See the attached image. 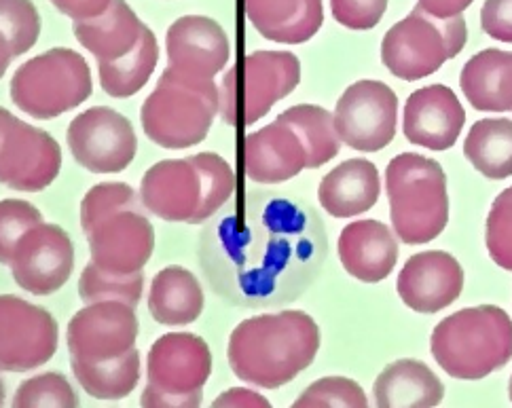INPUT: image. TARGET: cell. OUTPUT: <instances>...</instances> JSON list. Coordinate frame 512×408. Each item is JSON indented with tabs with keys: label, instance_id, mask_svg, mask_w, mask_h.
I'll return each mask as SVG.
<instances>
[{
	"label": "cell",
	"instance_id": "cell-1",
	"mask_svg": "<svg viewBox=\"0 0 512 408\" xmlns=\"http://www.w3.org/2000/svg\"><path fill=\"white\" fill-rule=\"evenodd\" d=\"M328 252L322 218L276 193L231 197L199 239V261L212 290L235 307L261 309L295 301Z\"/></svg>",
	"mask_w": 512,
	"mask_h": 408
},
{
	"label": "cell",
	"instance_id": "cell-2",
	"mask_svg": "<svg viewBox=\"0 0 512 408\" xmlns=\"http://www.w3.org/2000/svg\"><path fill=\"white\" fill-rule=\"evenodd\" d=\"M320 328L303 311L265 313L237 326L227 358L237 379L263 389L290 383L318 356Z\"/></svg>",
	"mask_w": 512,
	"mask_h": 408
},
{
	"label": "cell",
	"instance_id": "cell-3",
	"mask_svg": "<svg viewBox=\"0 0 512 408\" xmlns=\"http://www.w3.org/2000/svg\"><path fill=\"white\" fill-rule=\"evenodd\" d=\"M229 163L214 153L168 159L146 170L140 182L144 210L161 220L197 225L212 218L235 193Z\"/></svg>",
	"mask_w": 512,
	"mask_h": 408
},
{
	"label": "cell",
	"instance_id": "cell-4",
	"mask_svg": "<svg viewBox=\"0 0 512 408\" xmlns=\"http://www.w3.org/2000/svg\"><path fill=\"white\" fill-rule=\"evenodd\" d=\"M430 349L449 377L485 379L512 358V320L496 305L462 309L434 328Z\"/></svg>",
	"mask_w": 512,
	"mask_h": 408
},
{
	"label": "cell",
	"instance_id": "cell-5",
	"mask_svg": "<svg viewBox=\"0 0 512 408\" xmlns=\"http://www.w3.org/2000/svg\"><path fill=\"white\" fill-rule=\"evenodd\" d=\"M221 110V87L168 66L153 94L140 108V121L151 142L180 151L204 142Z\"/></svg>",
	"mask_w": 512,
	"mask_h": 408
},
{
	"label": "cell",
	"instance_id": "cell-6",
	"mask_svg": "<svg viewBox=\"0 0 512 408\" xmlns=\"http://www.w3.org/2000/svg\"><path fill=\"white\" fill-rule=\"evenodd\" d=\"M392 227L402 244L417 246L441 235L449 222L447 176L434 159L402 153L386 170Z\"/></svg>",
	"mask_w": 512,
	"mask_h": 408
},
{
	"label": "cell",
	"instance_id": "cell-7",
	"mask_svg": "<svg viewBox=\"0 0 512 408\" xmlns=\"http://www.w3.org/2000/svg\"><path fill=\"white\" fill-rule=\"evenodd\" d=\"M301 62L290 51H254L237 60L221 81V117L227 125L248 127L271 106L297 89Z\"/></svg>",
	"mask_w": 512,
	"mask_h": 408
},
{
	"label": "cell",
	"instance_id": "cell-8",
	"mask_svg": "<svg viewBox=\"0 0 512 408\" xmlns=\"http://www.w3.org/2000/svg\"><path fill=\"white\" fill-rule=\"evenodd\" d=\"M91 70L81 53L49 49L13 72V104L32 119H56L91 96Z\"/></svg>",
	"mask_w": 512,
	"mask_h": 408
},
{
	"label": "cell",
	"instance_id": "cell-9",
	"mask_svg": "<svg viewBox=\"0 0 512 408\" xmlns=\"http://www.w3.org/2000/svg\"><path fill=\"white\" fill-rule=\"evenodd\" d=\"M466 39L468 30L462 15L436 17L417 5L383 36L381 60L394 77L419 81L460 55Z\"/></svg>",
	"mask_w": 512,
	"mask_h": 408
},
{
	"label": "cell",
	"instance_id": "cell-10",
	"mask_svg": "<svg viewBox=\"0 0 512 408\" xmlns=\"http://www.w3.org/2000/svg\"><path fill=\"white\" fill-rule=\"evenodd\" d=\"M146 373L142 406H199L212 373L210 347L191 332H170L153 343Z\"/></svg>",
	"mask_w": 512,
	"mask_h": 408
},
{
	"label": "cell",
	"instance_id": "cell-11",
	"mask_svg": "<svg viewBox=\"0 0 512 408\" xmlns=\"http://www.w3.org/2000/svg\"><path fill=\"white\" fill-rule=\"evenodd\" d=\"M60 170V144L43 129L0 110V180L5 187L39 193L58 178Z\"/></svg>",
	"mask_w": 512,
	"mask_h": 408
},
{
	"label": "cell",
	"instance_id": "cell-12",
	"mask_svg": "<svg viewBox=\"0 0 512 408\" xmlns=\"http://www.w3.org/2000/svg\"><path fill=\"white\" fill-rule=\"evenodd\" d=\"M66 140L75 161L94 174L123 172L138 151L130 119L106 106L89 108L72 119Z\"/></svg>",
	"mask_w": 512,
	"mask_h": 408
},
{
	"label": "cell",
	"instance_id": "cell-13",
	"mask_svg": "<svg viewBox=\"0 0 512 408\" xmlns=\"http://www.w3.org/2000/svg\"><path fill=\"white\" fill-rule=\"evenodd\" d=\"M398 98L381 81H358L343 91L335 108L339 138L360 153H377L396 136Z\"/></svg>",
	"mask_w": 512,
	"mask_h": 408
},
{
	"label": "cell",
	"instance_id": "cell-14",
	"mask_svg": "<svg viewBox=\"0 0 512 408\" xmlns=\"http://www.w3.org/2000/svg\"><path fill=\"white\" fill-rule=\"evenodd\" d=\"M144 208V206H142ZM140 203L113 210L100 218L87 235L91 263L100 271L125 277L144 269L155 248V229Z\"/></svg>",
	"mask_w": 512,
	"mask_h": 408
},
{
	"label": "cell",
	"instance_id": "cell-15",
	"mask_svg": "<svg viewBox=\"0 0 512 408\" xmlns=\"http://www.w3.org/2000/svg\"><path fill=\"white\" fill-rule=\"evenodd\" d=\"M138 339V318L132 305L100 301L72 315L66 330L70 360L108 362L130 354Z\"/></svg>",
	"mask_w": 512,
	"mask_h": 408
},
{
	"label": "cell",
	"instance_id": "cell-16",
	"mask_svg": "<svg viewBox=\"0 0 512 408\" xmlns=\"http://www.w3.org/2000/svg\"><path fill=\"white\" fill-rule=\"evenodd\" d=\"M3 265L11 267L17 286L47 296L68 282L75 267V248L62 227L39 222L22 235Z\"/></svg>",
	"mask_w": 512,
	"mask_h": 408
},
{
	"label": "cell",
	"instance_id": "cell-17",
	"mask_svg": "<svg viewBox=\"0 0 512 408\" xmlns=\"http://www.w3.org/2000/svg\"><path fill=\"white\" fill-rule=\"evenodd\" d=\"M58 349L53 315L24 299H0V366L7 373H28L49 362Z\"/></svg>",
	"mask_w": 512,
	"mask_h": 408
},
{
	"label": "cell",
	"instance_id": "cell-18",
	"mask_svg": "<svg viewBox=\"0 0 512 408\" xmlns=\"http://www.w3.org/2000/svg\"><path fill=\"white\" fill-rule=\"evenodd\" d=\"M402 303L417 313L449 307L464 288L462 265L449 252L430 250L411 256L398 275Z\"/></svg>",
	"mask_w": 512,
	"mask_h": 408
},
{
	"label": "cell",
	"instance_id": "cell-19",
	"mask_svg": "<svg viewBox=\"0 0 512 408\" xmlns=\"http://www.w3.org/2000/svg\"><path fill=\"white\" fill-rule=\"evenodd\" d=\"M170 68L197 79H214L229 62V39L221 24L204 15H185L166 34Z\"/></svg>",
	"mask_w": 512,
	"mask_h": 408
},
{
	"label": "cell",
	"instance_id": "cell-20",
	"mask_svg": "<svg viewBox=\"0 0 512 408\" xmlns=\"http://www.w3.org/2000/svg\"><path fill=\"white\" fill-rule=\"evenodd\" d=\"M466 110L447 85L417 89L405 104L402 132L411 144L447 151L462 134Z\"/></svg>",
	"mask_w": 512,
	"mask_h": 408
},
{
	"label": "cell",
	"instance_id": "cell-21",
	"mask_svg": "<svg viewBox=\"0 0 512 408\" xmlns=\"http://www.w3.org/2000/svg\"><path fill=\"white\" fill-rule=\"evenodd\" d=\"M307 168V148L288 123L276 119L244 140V172L252 182L280 184Z\"/></svg>",
	"mask_w": 512,
	"mask_h": 408
},
{
	"label": "cell",
	"instance_id": "cell-22",
	"mask_svg": "<svg viewBox=\"0 0 512 408\" xmlns=\"http://www.w3.org/2000/svg\"><path fill=\"white\" fill-rule=\"evenodd\" d=\"M343 269L364 284H377L394 271L398 241L379 220H356L339 237Z\"/></svg>",
	"mask_w": 512,
	"mask_h": 408
},
{
	"label": "cell",
	"instance_id": "cell-23",
	"mask_svg": "<svg viewBox=\"0 0 512 408\" xmlns=\"http://www.w3.org/2000/svg\"><path fill=\"white\" fill-rule=\"evenodd\" d=\"M244 9L261 36L284 45L314 39L324 22L322 0H244Z\"/></svg>",
	"mask_w": 512,
	"mask_h": 408
},
{
	"label": "cell",
	"instance_id": "cell-24",
	"mask_svg": "<svg viewBox=\"0 0 512 408\" xmlns=\"http://www.w3.org/2000/svg\"><path fill=\"white\" fill-rule=\"evenodd\" d=\"M379 193L381 180L375 163L367 159H350L322 178L318 201L331 216L352 218L371 210Z\"/></svg>",
	"mask_w": 512,
	"mask_h": 408
},
{
	"label": "cell",
	"instance_id": "cell-25",
	"mask_svg": "<svg viewBox=\"0 0 512 408\" xmlns=\"http://www.w3.org/2000/svg\"><path fill=\"white\" fill-rule=\"evenodd\" d=\"M144 24L125 0H113L102 15L89 20H75L72 32L77 41L98 58V62H113L130 53L142 36Z\"/></svg>",
	"mask_w": 512,
	"mask_h": 408
},
{
	"label": "cell",
	"instance_id": "cell-26",
	"mask_svg": "<svg viewBox=\"0 0 512 408\" xmlns=\"http://www.w3.org/2000/svg\"><path fill=\"white\" fill-rule=\"evenodd\" d=\"M460 87L472 108L487 113L512 110V53L500 49L477 53L464 64Z\"/></svg>",
	"mask_w": 512,
	"mask_h": 408
},
{
	"label": "cell",
	"instance_id": "cell-27",
	"mask_svg": "<svg viewBox=\"0 0 512 408\" xmlns=\"http://www.w3.org/2000/svg\"><path fill=\"white\" fill-rule=\"evenodd\" d=\"M149 311L159 324H193L204 311V290L189 269L178 265L166 267L151 282Z\"/></svg>",
	"mask_w": 512,
	"mask_h": 408
},
{
	"label": "cell",
	"instance_id": "cell-28",
	"mask_svg": "<svg viewBox=\"0 0 512 408\" xmlns=\"http://www.w3.org/2000/svg\"><path fill=\"white\" fill-rule=\"evenodd\" d=\"M377 406H436L445 396V385L417 360H398L383 368L375 379Z\"/></svg>",
	"mask_w": 512,
	"mask_h": 408
},
{
	"label": "cell",
	"instance_id": "cell-29",
	"mask_svg": "<svg viewBox=\"0 0 512 408\" xmlns=\"http://www.w3.org/2000/svg\"><path fill=\"white\" fill-rule=\"evenodd\" d=\"M464 155L485 178L512 176V121L481 119L474 123L464 142Z\"/></svg>",
	"mask_w": 512,
	"mask_h": 408
},
{
	"label": "cell",
	"instance_id": "cell-30",
	"mask_svg": "<svg viewBox=\"0 0 512 408\" xmlns=\"http://www.w3.org/2000/svg\"><path fill=\"white\" fill-rule=\"evenodd\" d=\"M159 60V45L151 28L142 30L138 45L113 62H100V85L108 96L130 98L151 79Z\"/></svg>",
	"mask_w": 512,
	"mask_h": 408
},
{
	"label": "cell",
	"instance_id": "cell-31",
	"mask_svg": "<svg viewBox=\"0 0 512 408\" xmlns=\"http://www.w3.org/2000/svg\"><path fill=\"white\" fill-rule=\"evenodd\" d=\"M288 123L307 148V168L318 170L324 163L339 155L341 138L335 125V115L322 106L299 104L292 106L278 117Z\"/></svg>",
	"mask_w": 512,
	"mask_h": 408
},
{
	"label": "cell",
	"instance_id": "cell-32",
	"mask_svg": "<svg viewBox=\"0 0 512 408\" xmlns=\"http://www.w3.org/2000/svg\"><path fill=\"white\" fill-rule=\"evenodd\" d=\"M79 385L96 400H121L130 396L140 381V354L134 347L130 354L108 362L70 360Z\"/></svg>",
	"mask_w": 512,
	"mask_h": 408
},
{
	"label": "cell",
	"instance_id": "cell-33",
	"mask_svg": "<svg viewBox=\"0 0 512 408\" xmlns=\"http://www.w3.org/2000/svg\"><path fill=\"white\" fill-rule=\"evenodd\" d=\"M41 34V17L32 0H0V55L3 74L9 64L34 47Z\"/></svg>",
	"mask_w": 512,
	"mask_h": 408
},
{
	"label": "cell",
	"instance_id": "cell-34",
	"mask_svg": "<svg viewBox=\"0 0 512 408\" xmlns=\"http://www.w3.org/2000/svg\"><path fill=\"white\" fill-rule=\"evenodd\" d=\"M144 288L142 271L125 277H115L100 271L94 263H89L79 280V294L81 299L91 305L100 301H123L127 305L136 307L140 303Z\"/></svg>",
	"mask_w": 512,
	"mask_h": 408
},
{
	"label": "cell",
	"instance_id": "cell-35",
	"mask_svg": "<svg viewBox=\"0 0 512 408\" xmlns=\"http://www.w3.org/2000/svg\"><path fill=\"white\" fill-rule=\"evenodd\" d=\"M13 406H79V396L64 375L45 373L17 387Z\"/></svg>",
	"mask_w": 512,
	"mask_h": 408
},
{
	"label": "cell",
	"instance_id": "cell-36",
	"mask_svg": "<svg viewBox=\"0 0 512 408\" xmlns=\"http://www.w3.org/2000/svg\"><path fill=\"white\" fill-rule=\"evenodd\" d=\"M487 250L498 267L512 271V187L502 191L487 216Z\"/></svg>",
	"mask_w": 512,
	"mask_h": 408
},
{
	"label": "cell",
	"instance_id": "cell-37",
	"mask_svg": "<svg viewBox=\"0 0 512 408\" xmlns=\"http://www.w3.org/2000/svg\"><path fill=\"white\" fill-rule=\"evenodd\" d=\"M138 197L130 184L125 182H102L91 189L81 203V227L87 233L100 218L113 210L136 206Z\"/></svg>",
	"mask_w": 512,
	"mask_h": 408
},
{
	"label": "cell",
	"instance_id": "cell-38",
	"mask_svg": "<svg viewBox=\"0 0 512 408\" xmlns=\"http://www.w3.org/2000/svg\"><path fill=\"white\" fill-rule=\"evenodd\" d=\"M367 394L362 387L345 377H324L305 389L295 400V406H367Z\"/></svg>",
	"mask_w": 512,
	"mask_h": 408
},
{
	"label": "cell",
	"instance_id": "cell-39",
	"mask_svg": "<svg viewBox=\"0 0 512 408\" xmlns=\"http://www.w3.org/2000/svg\"><path fill=\"white\" fill-rule=\"evenodd\" d=\"M39 222H43L41 212L22 199H5L0 203V258L3 263L22 235Z\"/></svg>",
	"mask_w": 512,
	"mask_h": 408
},
{
	"label": "cell",
	"instance_id": "cell-40",
	"mask_svg": "<svg viewBox=\"0 0 512 408\" xmlns=\"http://www.w3.org/2000/svg\"><path fill=\"white\" fill-rule=\"evenodd\" d=\"M388 9V0H331L335 20L350 30L375 28Z\"/></svg>",
	"mask_w": 512,
	"mask_h": 408
},
{
	"label": "cell",
	"instance_id": "cell-41",
	"mask_svg": "<svg viewBox=\"0 0 512 408\" xmlns=\"http://www.w3.org/2000/svg\"><path fill=\"white\" fill-rule=\"evenodd\" d=\"M481 28L491 39L512 43V0H485Z\"/></svg>",
	"mask_w": 512,
	"mask_h": 408
},
{
	"label": "cell",
	"instance_id": "cell-42",
	"mask_svg": "<svg viewBox=\"0 0 512 408\" xmlns=\"http://www.w3.org/2000/svg\"><path fill=\"white\" fill-rule=\"evenodd\" d=\"M113 0H51V5L72 20H89V17L102 15Z\"/></svg>",
	"mask_w": 512,
	"mask_h": 408
},
{
	"label": "cell",
	"instance_id": "cell-43",
	"mask_svg": "<svg viewBox=\"0 0 512 408\" xmlns=\"http://www.w3.org/2000/svg\"><path fill=\"white\" fill-rule=\"evenodd\" d=\"M214 406H269V400L252 389L235 387L214 400Z\"/></svg>",
	"mask_w": 512,
	"mask_h": 408
},
{
	"label": "cell",
	"instance_id": "cell-44",
	"mask_svg": "<svg viewBox=\"0 0 512 408\" xmlns=\"http://www.w3.org/2000/svg\"><path fill=\"white\" fill-rule=\"evenodd\" d=\"M470 5L472 0H419V7L436 17L462 15Z\"/></svg>",
	"mask_w": 512,
	"mask_h": 408
},
{
	"label": "cell",
	"instance_id": "cell-45",
	"mask_svg": "<svg viewBox=\"0 0 512 408\" xmlns=\"http://www.w3.org/2000/svg\"><path fill=\"white\" fill-rule=\"evenodd\" d=\"M510 402H512V377H510Z\"/></svg>",
	"mask_w": 512,
	"mask_h": 408
}]
</instances>
